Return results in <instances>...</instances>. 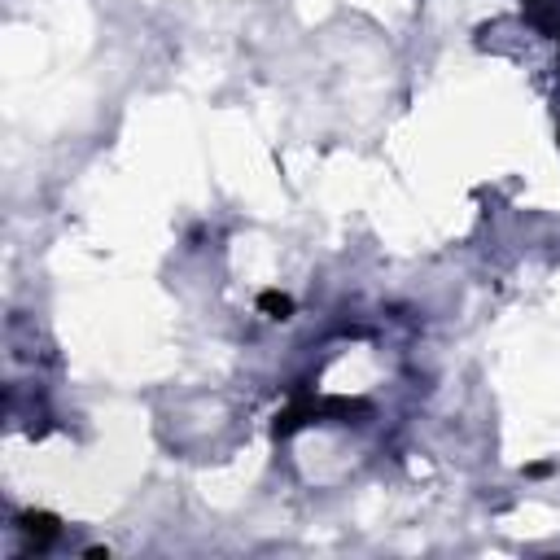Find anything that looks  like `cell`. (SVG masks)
I'll use <instances>...</instances> for the list:
<instances>
[{
    "label": "cell",
    "mask_w": 560,
    "mask_h": 560,
    "mask_svg": "<svg viewBox=\"0 0 560 560\" xmlns=\"http://www.w3.org/2000/svg\"><path fill=\"white\" fill-rule=\"evenodd\" d=\"M259 311H268L271 320H290V311H293V298H290V293H276V290H268V293H259Z\"/></svg>",
    "instance_id": "2"
},
{
    "label": "cell",
    "mask_w": 560,
    "mask_h": 560,
    "mask_svg": "<svg viewBox=\"0 0 560 560\" xmlns=\"http://www.w3.org/2000/svg\"><path fill=\"white\" fill-rule=\"evenodd\" d=\"M18 530L26 535V543H36V547H48L53 538L62 535V521L53 513H23L18 516Z\"/></svg>",
    "instance_id": "1"
}]
</instances>
